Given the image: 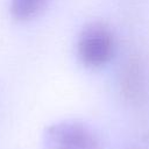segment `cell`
Instances as JSON below:
<instances>
[{
  "label": "cell",
  "mask_w": 149,
  "mask_h": 149,
  "mask_svg": "<svg viewBox=\"0 0 149 149\" xmlns=\"http://www.w3.org/2000/svg\"><path fill=\"white\" fill-rule=\"evenodd\" d=\"M115 36L104 22L86 24L77 40V57L90 69H99L111 62L115 54Z\"/></svg>",
  "instance_id": "obj_1"
},
{
  "label": "cell",
  "mask_w": 149,
  "mask_h": 149,
  "mask_svg": "<svg viewBox=\"0 0 149 149\" xmlns=\"http://www.w3.org/2000/svg\"><path fill=\"white\" fill-rule=\"evenodd\" d=\"M44 149H97V142L83 123L68 121L47 129Z\"/></svg>",
  "instance_id": "obj_2"
},
{
  "label": "cell",
  "mask_w": 149,
  "mask_h": 149,
  "mask_svg": "<svg viewBox=\"0 0 149 149\" xmlns=\"http://www.w3.org/2000/svg\"><path fill=\"white\" fill-rule=\"evenodd\" d=\"M50 0H10V13L17 21H28L40 15Z\"/></svg>",
  "instance_id": "obj_3"
}]
</instances>
